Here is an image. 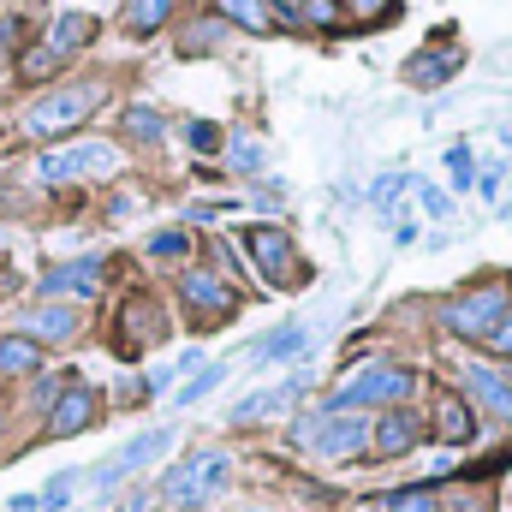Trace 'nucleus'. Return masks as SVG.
Segmentation results:
<instances>
[{
  "instance_id": "obj_33",
  "label": "nucleus",
  "mask_w": 512,
  "mask_h": 512,
  "mask_svg": "<svg viewBox=\"0 0 512 512\" xmlns=\"http://www.w3.org/2000/svg\"><path fill=\"white\" fill-rule=\"evenodd\" d=\"M417 203H423V215H435V221H447V215H453V203H447L435 185H417Z\"/></svg>"
},
{
  "instance_id": "obj_24",
  "label": "nucleus",
  "mask_w": 512,
  "mask_h": 512,
  "mask_svg": "<svg viewBox=\"0 0 512 512\" xmlns=\"http://www.w3.org/2000/svg\"><path fill=\"white\" fill-rule=\"evenodd\" d=\"M447 173H453L459 191H471V179H477V155H471L465 143H453V149H447Z\"/></svg>"
},
{
  "instance_id": "obj_40",
  "label": "nucleus",
  "mask_w": 512,
  "mask_h": 512,
  "mask_svg": "<svg viewBox=\"0 0 512 512\" xmlns=\"http://www.w3.org/2000/svg\"><path fill=\"white\" fill-rule=\"evenodd\" d=\"M12 512H42V501H36V495H18V501H12Z\"/></svg>"
},
{
  "instance_id": "obj_21",
  "label": "nucleus",
  "mask_w": 512,
  "mask_h": 512,
  "mask_svg": "<svg viewBox=\"0 0 512 512\" xmlns=\"http://www.w3.org/2000/svg\"><path fill=\"white\" fill-rule=\"evenodd\" d=\"M143 340H161V310L149 298H131L126 304V352L143 346Z\"/></svg>"
},
{
  "instance_id": "obj_11",
  "label": "nucleus",
  "mask_w": 512,
  "mask_h": 512,
  "mask_svg": "<svg viewBox=\"0 0 512 512\" xmlns=\"http://www.w3.org/2000/svg\"><path fill=\"white\" fill-rule=\"evenodd\" d=\"M298 376H292V382H268V387H256L251 399H239V405H233V423H239V429H245V423H274V417H286V411H292V405H298Z\"/></svg>"
},
{
  "instance_id": "obj_42",
  "label": "nucleus",
  "mask_w": 512,
  "mask_h": 512,
  "mask_svg": "<svg viewBox=\"0 0 512 512\" xmlns=\"http://www.w3.org/2000/svg\"><path fill=\"white\" fill-rule=\"evenodd\" d=\"M0 245H6V233H0Z\"/></svg>"
},
{
  "instance_id": "obj_12",
  "label": "nucleus",
  "mask_w": 512,
  "mask_h": 512,
  "mask_svg": "<svg viewBox=\"0 0 512 512\" xmlns=\"http://www.w3.org/2000/svg\"><path fill=\"white\" fill-rule=\"evenodd\" d=\"M370 441H376V459H399V453H411L423 441V423H417V411L393 405L382 423H370Z\"/></svg>"
},
{
  "instance_id": "obj_9",
  "label": "nucleus",
  "mask_w": 512,
  "mask_h": 512,
  "mask_svg": "<svg viewBox=\"0 0 512 512\" xmlns=\"http://www.w3.org/2000/svg\"><path fill=\"white\" fill-rule=\"evenodd\" d=\"M179 298H185L203 322H221V316H233V310H239V292H233L221 274H209V268H185Z\"/></svg>"
},
{
  "instance_id": "obj_16",
  "label": "nucleus",
  "mask_w": 512,
  "mask_h": 512,
  "mask_svg": "<svg viewBox=\"0 0 512 512\" xmlns=\"http://www.w3.org/2000/svg\"><path fill=\"white\" fill-rule=\"evenodd\" d=\"M96 286H102V256H78L42 274V292H96Z\"/></svg>"
},
{
  "instance_id": "obj_41",
  "label": "nucleus",
  "mask_w": 512,
  "mask_h": 512,
  "mask_svg": "<svg viewBox=\"0 0 512 512\" xmlns=\"http://www.w3.org/2000/svg\"><path fill=\"white\" fill-rule=\"evenodd\" d=\"M251 512H268V507H251Z\"/></svg>"
},
{
  "instance_id": "obj_36",
  "label": "nucleus",
  "mask_w": 512,
  "mask_h": 512,
  "mask_svg": "<svg viewBox=\"0 0 512 512\" xmlns=\"http://www.w3.org/2000/svg\"><path fill=\"white\" fill-rule=\"evenodd\" d=\"M304 18L310 24H340V0H304Z\"/></svg>"
},
{
  "instance_id": "obj_34",
  "label": "nucleus",
  "mask_w": 512,
  "mask_h": 512,
  "mask_svg": "<svg viewBox=\"0 0 512 512\" xmlns=\"http://www.w3.org/2000/svg\"><path fill=\"white\" fill-rule=\"evenodd\" d=\"M72 489H78V471H60V477L48 483V495H42V507L54 512V507H60V501H66V495H72Z\"/></svg>"
},
{
  "instance_id": "obj_38",
  "label": "nucleus",
  "mask_w": 512,
  "mask_h": 512,
  "mask_svg": "<svg viewBox=\"0 0 512 512\" xmlns=\"http://www.w3.org/2000/svg\"><path fill=\"white\" fill-rule=\"evenodd\" d=\"M352 6H358L364 18H376V12H387V6H393V0H352Z\"/></svg>"
},
{
  "instance_id": "obj_18",
  "label": "nucleus",
  "mask_w": 512,
  "mask_h": 512,
  "mask_svg": "<svg viewBox=\"0 0 512 512\" xmlns=\"http://www.w3.org/2000/svg\"><path fill=\"white\" fill-rule=\"evenodd\" d=\"M215 12H221L227 24L251 30V36H268V30H274V6H268V0H215Z\"/></svg>"
},
{
  "instance_id": "obj_29",
  "label": "nucleus",
  "mask_w": 512,
  "mask_h": 512,
  "mask_svg": "<svg viewBox=\"0 0 512 512\" xmlns=\"http://www.w3.org/2000/svg\"><path fill=\"white\" fill-rule=\"evenodd\" d=\"M126 131L131 137H143V143H155V137H161V114H155V108H131Z\"/></svg>"
},
{
  "instance_id": "obj_6",
  "label": "nucleus",
  "mask_w": 512,
  "mask_h": 512,
  "mask_svg": "<svg viewBox=\"0 0 512 512\" xmlns=\"http://www.w3.org/2000/svg\"><path fill=\"white\" fill-rule=\"evenodd\" d=\"M96 102H102L96 84H72V90H60V96H42V102L24 114V131H30V137H60V131L84 126V120L96 114Z\"/></svg>"
},
{
  "instance_id": "obj_1",
  "label": "nucleus",
  "mask_w": 512,
  "mask_h": 512,
  "mask_svg": "<svg viewBox=\"0 0 512 512\" xmlns=\"http://www.w3.org/2000/svg\"><path fill=\"white\" fill-rule=\"evenodd\" d=\"M507 304H512V280H489V286L459 292L453 304H441V322H447V334H459V340H489V328L507 316Z\"/></svg>"
},
{
  "instance_id": "obj_7",
  "label": "nucleus",
  "mask_w": 512,
  "mask_h": 512,
  "mask_svg": "<svg viewBox=\"0 0 512 512\" xmlns=\"http://www.w3.org/2000/svg\"><path fill=\"white\" fill-rule=\"evenodd\" d=\"M245 251H251L256 274H262L268 286H292V280H304V262H298L292 239H286L280 227H251V233H245Z\"/></svg>"
},
{
  "instance_id": "obj_26",
  "label": "nucleus",
  "mask_w": 512,
  "mask_h": 512,
  "mask_svg": "<svg viewBox=\"0 0 512 512\" xmlns=\"http://www.w3.org/2000/svg\"><path fill=\"white\" fill-rule=\"evenodd\" d=\"M387 512H435V489H429V483H417V489H399V495L387 501Z\"/></svg>"
},
{
  "instance_id": "obj_27",
  "label": "nucleus",
  "mask_w": 512,
  "mask_h": 512,
  "mask_svg": "<svg viewBox=\"0 0 512 512\" xmlns=\"http://www.w3.org/2000/svg\"><path fill=\"white\" fill-rule=\"evenodd\" d=\"M411 179L405 173H387V179H376V191H370V203H376V215H393V203H399V191H405Z\"/></svg>"
},
{
  "instance_id": "obj_2",
  "label": "nucleus",
  "mask_w": 512,
  "mask_h": 512,
  "mask_svg": "<svg viewBox=\"0 0 512 512\" xmlns=\"http://www.w3.org/2000/svg\"><path fill=\"white\" fill-rule=\"evenodd\" d=\"M310 453H322V459H352V453H364L370 447V423L358 417V411H316V417H304L298 429H292Z\"/></svg>"
},
{
  "instance_id": "obj_35",
  "label": "nucleus",
  "mask_w": 512,
  "mask_h": 512,
  "mask_svg": "<svg viewBox=\"0 0 512 512\" xmlns=\"http://www.w3.org/2000/svg\"><path fill=\"white\" fill-rule=\"evenodd\" d=\"M215 36H221V24H197L179 48H185V54H203V48H215Z\"/></svg>"
},
{
  "instance_id": "obj_4",
  "label": "nucleus",
  "mask_w": 512,
  "mask_h": 512,
  "mask_svg": "<svg viewBox=\"0 0 512 512\" xmlns=\"http://www.w3.org/2000/svg\"><path fill=\"white\" fill-rule=\"evenodd\" d=\"M120 167V149L114 143H66V149H48L36 161V179L42 185H66V179H102Z\"/></svg>"
},
{
  "instance_id": "obj_19",
  "label": "nucleus",
  "mask_w": 512,
  "mask_h": 512,
  "mask_svg": "<svg viewBox=\"0 0 512 512\" xmlns=\"http://www.w3.org/2000/svg\"><path fill=\"white\" fill-rule=\"evenodd\" d=\"M24 334H36V340H66V334H78V316H72L66 304H42V310L24 316Z\"/></svg>"
},
{
  "instance_id": "obj_25",
  "label": "nucleus",
  "mask_w": 512,
  "mask_h": 512,
  "mask_svg": "<svg viewBox=\"0 0 512 512\" xmlns=\"http://www.w3.org/2000/svg\"><path fill=\"white\" fill-rule=\"evenodd\" d=\"M221 376H227V364H209V370H197V382L179 387V405H197L203 393H215V387H221Z\"/></svg>"
},
{
  "instance_id": "obj_15",
  "label": "nucleus",
  "mask_w": 512,
  "mask_h": 512,
  "mask_svg": "<svg viewBox=\"0 0 512 512\" xmlns=\"http://www.w3.org/2000/svg\"><path fill=\"white\" fill-rule=\"evenodd\" d=\"M435 435H441V441H453V447L477 435V423H471V405H465L453 387H441V393H435Z\"/></svg>"
},
{
  "instance_id": "obj_31",
  "label": "nucleus",
  "mask_w": 512,
  "mask_h": 512,
  "mask_svg": "<svg viewBox=\"0 0 512 512\" xmlns=\"http://www.w3.org/2000/svg\"><path fill=\"white\" fill-rule=\"evenodd\" d=\"M483 346H489L495 358H512V304H507V316H501V322L489 328V340H483Z\"/></svg>"
},
{
  "instance_id": "obj_3",
  "label": "nucleus",
  "mask_w": 512,
  "mask_h": 512,
  "mask_svg": "<svg viewBox=\"0 0 512 512\" xmlns=\"http://www.w3.org/2000/svg\"><path fill=\"white\" fill-rule=\"evenodd\" d=\"M227 471H233V459L221 453V447H203V453H191L185 465H173V477H167V501L173 507H203V501H215L221 495V483H227Z\"/></svg>"
},
{
  "instance_id": "obj_17",
  "label": "nucleus",
  "mask_w": 512,
  "mask_h": 512,
  "mask_svg": "<svg viewBox=\"0 0 512 512\" xmlns=\"http://www.w3.org/2000/svg\"><path fill=\"white\" fill-rule=\"evenodd\" d=\"M90 36H96V18H90V12H60V18H54V30H48V48L66 60V54H78Z\"/></svg>"
},
{
  "instance_id": "obj_14",
  "label": "nucleus",
  "mask_w": 512,
  "mask_h": 512,
  "mask_svg": "<svg viewBox=\"0 0 512 512\" xmlns=\"http://www.w3.org/2000/svg\"><path fill=\"white\" fill-rule=\"evenodd\" d=\"M459 66H465V54H459V48H429V54H411V60H405V84L435 90V84H447Z\"/></svg>"
},
{
  "instance_id": "obj_30",
  "label": "nucleus",
  "mask_w": 512,
  "mask_h": 512,
  "mask_svg": "<svg viewBox=\"0 0 512 512\" xmlns=\"http://www.w3.org/2000/svg\"><path fill=\"white\" fill-rule=\"evenodd\" d=\"M233 167L239 173H262V143L256 137H233Z\"/></svg>"
},
{
  "instance_id": "obj_8",
  "label": "nucleus",
  "mask_w": 512,
  "mask_h": 512,
  "mask_svg": "<svg viewBox=\"0 0 512 512\" xmlns=\"http://www.w3.org/2000/svg\"><path fill=\"white\" fill-rule=\"evenodd\" d=\"M167 447H173V429H149V435H137V441H126V447H120V453H114V459H108V465L96 471V495L108 501V495H114V489L126 483L131 471L155 465V459H161Z\"/></svg>"
},
{
  "instance_id": "obj_23",
  "label": "nucleus",
  "mask_w": 512,
  "mask_h": 512,
  "mask_svg": "<svg viewBox=\"0 0 512 512\" xmlns=\"http://www.w3.org/2000/svg\"><path fill=\"white\" fill-rule=\"evenodd\" d=\"M42 364V352H36V340H24V334H12V340H0V376H30Z\"/></svg>"
},
{
  "instance_id": "obj_37",
  "label": "nucleus",
  "mask_w": 512,
  "mask_h": 512,
  "mask_svg": "<svg viewBox=\"0 0 512 512\" xmlns=\"http://www.w3.org/2000/svg\"><path fill=\"white\" fill-rule=\"evenodd\" d=\"M185 137H191V149H203V155H209V149H221V131L209 126V120H197V126L185 131Z\"/></svg>"
},
{
  "instance_id": "obj_13",
  "label": "nucleus",
  "mask_w": 512,
  "mask_h": 512,
  "mask_svg": "<svg viewBox=\"0 0 512 512\" xmlns=\"http://www.w3.org/2000/svg\"><path fill=\"white\" fill-rule=\"evenodd\" d=\"M465 387H471V399L489 411V417H501V423H512V387L501 370H489V364H471L465 370Z\"/></svg>"
},
{
  "instance_id": "obj_22",
  "label": "nucleus",
  "mask_w": 512,
  "mask_h": 512,
  "mask_svg": "<svg viewBox=\"0 0 512 512\" xmlns=\"http://www.w3.org/2000/svg\"><path fill=\"white\" fill-rule=\"evenodd\" d=\"M173 6H179V0H126V30H131V36L161 30V24L173 18Z\"/></svg>"
},
{
  "instance_id": "obj_28",
  "label": "nucleus",
  "mask_w": 512,
  "mask_h": 512,
  "mask_svg": "<svg viewBox=\"0 0 512 512\" xmlns=\"http://www.w3.org/2000/svg\"><path fill=\"white\" fill-rule=\"evenodd\" d=\"M54 66H60V54H54V48H48V42H42V48H30V54H24V66H18V72H24V78H30V84H36V78H48V72H54Z\"/></svg>"
},
{
  "instance_id": "obj_20",
  "label": "nucleus",
  "mask_w": 512,
  "mask_h": 512,
  "mask_svg": "<svg viewBox=\"0 0 512 512\" xmlns=\"http://www.w3.org/2000/svg\"><path fill=\"white\" fill-rule=\"evenodd\" d=\"M298 352H310V334H304V328H280V334H268V340L256 346L251 358L256 364H286V358H298Z\"/></svg>"
},
{
  "instance_id": "obj_39",
  "label": "nucleus",
  "mask_w": 512,
  "mask_h": 512,
  "mask_svg": "<svg viewBox=\"0 0 512 512\" xmlns=\"http://www.w3.org/2000/svg\"><path fill=\"white\" fill-rule=\"evenodd\" d=\"M149 507H155V495H131V501H126L120 512H149Z\"/></svg>"
},
{
  "instance_id": "obj_5",
  "label": "nucleus",
  "mask_w": 512,
  "mask_h": 512,
  "mask_svg": "<svg viewBox=\"0 0 512 512\" xmlns=\"http://www.w3.org/2000/svg\"><path fill=\"white\" fill-rule=\"evenodd\" d=\"M411 370H399V364H370V370H358L352 382L340 387L334 399H328V411H364V405H399L405 393H411Z\"/></svg>"
},
{
  "instance_id": "obj_32",
  "label": "nucleus",
  "mask_w": 512,
  "mask_h": 512,
  "mask_svg": "<svg viewBox=\"0 0 512 512\" xmlns=\"http://www.w3.org/2000/svg\"><path fill=\"white\" fill-rule=\"evenodd\" d=\"M149 256H191V239L185 233H155L149 239Z\"/></svg>"
},
{
  "instance_id": "obj_10",
  "label": "nucleus",
  "mask_w": 512,
  "mask_h": 512,
  "mask_svg": "<svg viewBox=\"0 0 512 512\" xmlns=\"http://www.w3.org/2000/svg\"><path fill=\"white\" fill-rule=\"evenodd\" d=\"M90 417H96V393L66 376L60 399L48 405V435H84V429H90Z\"/></svg>"
}]
</instances>
